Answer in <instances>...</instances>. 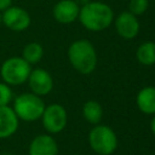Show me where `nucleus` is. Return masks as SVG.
I'll return each mask as SVG.
<instances>
[{
	"label": "nucleus",
	"mask_w": 155,
	"mask_h": 155,
	"mask_svg": "<svg viewBox=\"0 0 155 155\" xmlns=\"http://www.w3.org/2000/svg\"><path fill=\"white\" fill-rule=\"evenodd\" d=\"M149 6V1L148 0H130L128 4V10L132 15L134 16H140L143 15Z\"/></svg>",
	"instance_id": "nucleus-17"
},
{
	"label": "nucleus",
	"mask_w": 155,
	"mask_h": 155,
	"mask_svg": "<svg viewBox=\"0 0 155 155\" xmlns=\"http://www.w3.org/2000/svg\"><path fill=\"white\" fill-rule=\"evenodd\" d=\"M78 18L87 30L101 31L113 23L114 12L111 7L104 2L88 1L80 7Z\"/></svg>",
	"instance_id": "nucleus-1"
},
{
	"label": "nucleus",
	"mask_w": 155,
	"mask_h": 155,
	"mask_svg": "<svg viewBox=\"0 0 155 155\" xmlns=\"http://www.w3.org/2000/svg\"><path fill=\"white\" fill-rule=\"evenodd\" d=\"M58 145L50 134H39L29 144V155H57Z\"/></svg>",
	"instance_id": "nucleus-11"
},
{
	"label": "nucleus",
	"mask_w": 155,
	"mask_h": 155,
	"mask_svg": "<svg viewBox=\"0 0 155 155\" xmlns=\"http://www.w3.org/2000/svg\"><path fill=\"white\" fill-rule=\"evenodd\" d=\"M88 143L97 154L110 155L117 148V137L109 126L96 125L88 133Z\"/></svg>",
	"instance_id": "nucleus-4"
},
{
	"label": "nucleus",
	"mask_w": 155,
	"mask_h": 155,
	"mask_svg": "<svg viewBox=\"0 0 155 155\" xmlns=\"http://www.w3.org/2000/svg\"><path fill=\"white\" fill-rule=\"evenodd\" d=\"M31 71V65L22 57H11L0 67V75L7 85H22L28 80Z\"/></svg>",
	"instance_id": "nucleus-5"
},
{
	"label": "nucleus",
	"mask_w": 155,
	"mask_h": 155,
	"mask_svg": "<svg viewBox=\"0 0 155 155\" xmlns=\"http://www.w3.org/2000/svg\"><path fill=\"white\" fill-rule=\"evenodd\" d=\"M150 130H151V132L155 134V114H154V116H153V119H151V121H150Z\"/></svg>",
	"instance_id": "nucleus-20"
},
{
	"label": "nucleus",
	"mask_w": 155,
	"mask_h": 155,
	"mask_svg": "<svg viewBox=\"0 0 155 155\" xmlns=\"http://www.w3.org/2000/svg\"><path fill=\"white\" fill-rule=\"evenodd\" d=\"M80 6L74 0H61L53 7V17L62 24H69L78 19Z\"/></svg>",
	"instance_id": "nucleus-10"
},
{
	"label": "nucleus",
	"mask_w": 155,
	"mask_h": 155,
	"mask_svg": "<svg viewBox=\"0 0 155 155\" xmlns=\"http://www.w3.org/2000/svg\"><path fill=\"white\" fill-rule=\"evenodd\" d=\"M44 56V48L39 42H29L24 46L22 52V58L27 61L30 65L36 64L41 61Z\"/></svg>",
	"instance_id": "nucleus-16"
},
{
	"label": "nucleus",
	"mask_w": 155,
	"mask_h": 155,
	"mask_svg": "<svg viewBox=\"0 0 155 155\" xmlns=\"http://www.w3.org/2000/svg\"><path fill=\"white\" fill-rule=\"evenodd\" d=\"M115 29L117 34L126 40L136 38L139 33V22L137 16L132 15L130 11L121 12L115 19Z\"/></svg>",
	"instance_id": "nucleus-9"
},
{
	"label": "nucleus",
	"mask_w": 155,
	"mask_h": 155,
	"mask_svg": "<svg viewBox=\"0 0 155 155\" xmlns=\"http://www.w3.org/2000/svg\"><path fill=\"white\" fill-rule=\"evenodd\" d=\"M27 81L31 92L40 97L48 94L53 88V80L51 74L41 68H36L34 70L31 69Z\"/></svg>",
	"instance_id": "nucleus-8"
},
{
	"label": "nucleus",
	"mask_w": 155,
	"mask_h": 155,
	"mask_svg": "<svg viewBox=\"0 0 155 155\" xmlns=\"http://www.w3.org/2000/svg\"><path fill=\"white\" fill-rule=\"evenodd\" d=\"M79 6H82V5H85V4H87L90 0H74Z\"/></svg>",
	"instance_id": "nucleus-21"
},
{
	"label": "nucleus",
	"mask_w": 155,
	"mask_h": 155,
	"mask_svg": "<svg viewBox=\"0 0 155 155\" xmlns=\"http://www.w3.org/2000/svg\"><path fill=\"white\" fill-rule=\"evenodd\" d=\"M18 128V117L8 105L0 107V138L11 137Z\"/></svg>",
	"instance_id": "nucleus-12"
},
{
	"label": "nucleus",
	"mask_w": 155,
	"mask_h": 155,
	"mask_svg": "<svg viewBox=\"0 0 155 155\" xmlns=\"http://www.w3.org/2000/svg\"><path fill=\"white\" fill-rule=\"evenodd\" d=\"M42 126L48 133H59L64 130L68 121V115L61 104H50L45 107L41 115Z\"/></svg>",
	"instance_id": "nucleus-6"
},
{
	"label": "nucleus",
	"mask_w": 155,
	"mask_h": 155,
	"mask_svg": "<svg viewBox=\"0 0 155 155\" xmlns=\"http://www.w3.org/2000/svg\"><path fill=\"white\" fill-rule=\"evenodd\" d=\"M29 13L18 6H10L1 13V22L13 31H22L30 25Z\"/></svg>",
	"instance_id": "nucleus-7"
},
{
	"label": "nucleus",
	"mask_w": 155,
	"mask_h": 155,
	"mask_svg": "<svg viewBox=\"0 0 155 155\" xmlns=\"http://www.w3.org/2000/svg\"><path fill=\"white\" fill-rule=\"evenodd\" d=\"M68 58L70 64L81 74H91L97 65V53L93 45L85 39L76 40L68 48Z\"/></svg>",
	"instance_id": "nucleus-2"
},
{
	"label": "nucleus",
	"mask_w": 155,
	"mask_h": 155,
	"mask_svg": "<svg viewBox=\"0 0 155 155\" xmlns=\"http://www.w3.org/2000/svg\"><path fill=\"white\" fill-rule=\"evenodd\" d=\"M12 101V90L5 82H0V107L8 105Z\"/></svg>",
	"instance_id": "nucleus-18"
},
{
	"label": "nucleus",
	"mask_w": 155,
	"mask_h": 155,
	"mask_svg": "<svg viewBox=\"0 0 155 155\" xmlns=\"http://www.w3.org/2000/svg\"><path fill=\"white\" fill-rule=\"evenodd\" d=\"M12 5V0H0V11H5Z\"/></svg>",
	"instance_id": "nucleus-19"
},
{
	"label": "nucleus",
	"mask_w": 155,
	"mask_h": 155,
	"mask_svg": "<svg viewBox=\"0 0 155 155\" xmlns=\"http://www.w3.org/2000/svg\"><path fill=\"white\" fill-rule=\"evenodd\" d=\"M0 23H1V13H0Z\"/></svg>",
	"instance_id": "nucleus-22"
},
{
	"label": "nucleus",
	"mask_w": 155,
	"mask_h": 155,
	"mask_svg": "<svg viewBox=\"0 0 155 155\" xmlns=\"http://www.w3.org/2000/svg\"><path fill=\"white\" fill-rule=\"evenodd\" d=\"M82 115L86 121L93 125H98L103 116V109L96 101H87L82 107Z\"/></svg>",
	"instance_id": "nucleus-15"
},
{
	"label": "nucleus",
	"mask_w": 155,
	"mask_h": 155,
	"mask_svg": "<svg viewBox=\"0 0 155 155\" xmlns=\"http://www.w3.org/2000/svg\"><path fill=\"white\" fill-rule=\"evenodd\" d=\"M136 57L138 62L143 65H153L155 64V42L145 41L140 44L137 48Z\"/></svg>",
	"instance_id": "nucleus-14"
},
{
	"label": "nucleus",
	"mask_w": 155,
	"mask_h": 155,
	"mask_svg": "<svg viewBox=\"0 0 155 155\" xmlns=\"http://www.w3.org/2000/svg\"><path fill=\"white\" fill-rule=\"evenodd\" d=\"M12 109L15 110L18 119L24 121H35L41 117L45 109V103L40 96L28 92L22 93L15 98Z\"/></svg>",
	"instance_id": "nucleus-3"
},
{
	"label": "nucleus",
	"mask_w": 155,
	"mask_h": 155,
	"mask_svg": "<svg viewBox=\"0 0 155 155\" xmlns=\"http://www.w3.org/2000/svg\"><path fill=\"white\" fill-rule=\"evenodd\" d=\"M136 103L138 109L142 113L148 115H154L155 114V86L143 87L136 97Z\"/></svg>",
	"instance_id": "nucleus-13"
}]
</instances>
